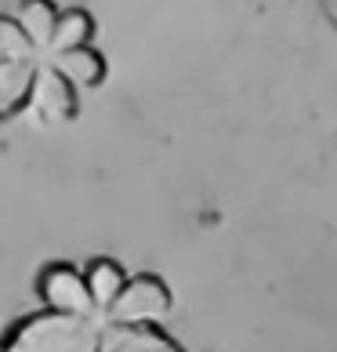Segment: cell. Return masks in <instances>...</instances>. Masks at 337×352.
I'll return each mask as SVG.
<instances>
[{
    "label": "cell",
    "mask_w": 337,
    "mask_h": 352,
    "mask_svg": "<svg viewBox=\"0 0 337 352\" xmlns=\"http://www.w3.org/2000/svg\"><path fill=\"white\" fill-rule=\"evenodd\" d=\"M323 11H327V19L334 22V30H337V0H319Z\"/></svg>",
    "instance_id": "1"
}]
</instances>
